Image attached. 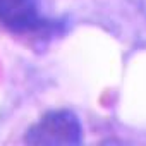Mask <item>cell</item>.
I'll use <instances>...</instances> for the list:
<instances>
[{
    "label": "cell",
    "mask_w": 146,
    "mask_h": 146,
    "mask_svg": "<svg viewBox=\"0 0 146 146\" xmlns=\"http://www.w3.org/2000/svg\"><path fill=\"white\" fill-rule=\"evenodd\" d=\"M24 143L36 146H78L83 143V125L72 110H50L26 131Z\"/></svg>",
    "instance_id": "1"
},
{
    "label": "cell",
    "mask_w": 146,
    "mask_h": 146,
    "mask_svg": "<svg viewBox=\"0 0 146 146\" xmlns=\"http://www.w3.org/2000/svg\"><path fill=\"white\" fill-rule=\"evenodd\" d=\"M0 26L19 35L45 33L52 21L45 17L40 0H0Z\"/></svg>",
    "instance_id": "2"
}]
</instances>
